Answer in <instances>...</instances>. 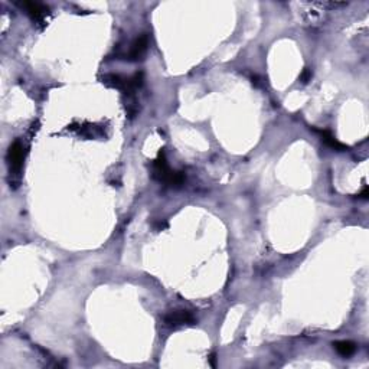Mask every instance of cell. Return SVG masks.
<instances>
[{
	"label": "cell",
	"instance_id": "6da1fadb",
	"mask_svg": "<svg viewBox=\"0 0 369 369\" xmlns=\"http://www.w3.org/2000/svg\"><path fill=\"white\" fill-rule=\"evenodd\" d=\"M172 173H173V170L170 169L169 164H168L164 152H160L159 156H157V159L153 162V176H155L156 179H159L160 182L168 183L170 176H172Z\"/></svg>",
	"mask_w": 369,
	"mask_h": 369
},
{
	"label": "cell",
	"instance_id": "7a4b0ae2",
	"mask_svg": "<svg viewBox=\"0 0 369 369\" xmlns=\"http://www.w3.org/2000/svg\"><path fill=\"white\" fill-rule=\"evenodd\" d=\"M23 159H25V147L19 140H16L10 147H9L8 160L10 164V170L13 172H19L23 164Z\"/></svg>",
	"mask_w": 369,
	"mask_h": 369
},
{
	"label": "cell",
	"instance_id": "3957f363",
	"mask_svg": "<svg viewBox=\"0 0 369 369\" xmlns=\"http://www.w3.org/2000/svg\"><path fill=\"white\" fill-rule=\"evenodd\" d=\"M164 325L168 326H183V325H192L195 322V318L191 311L188 310H175L170 311L169 315H166L164 318Z\"/></svg>",
	"mask_w": 369,
	"mask_h": 369
},
{
	"label": "cell",
	"instance_id": "277c9868",
	"mask_svg": "<svg viewBox=\"0 0 369 369\" xmlns=\"http://www.w3.org/2000/svg\"><path fill=\"white\" fill-rule=\"evenodd\" d=\"M149 46V36L147 35H141L139 36L132 45L130 52L127 53V59L128 61H141L143 57L146 55Z\"/></svg>",
	"mask_w": 369,
	"mask_h": 369
},
{
	"label": "cell",
	"instance_id": "5b68a950",
	"mask_svg": "<svg viewBox=\"0 0 369 369\" xmlns=\"http://www.w3.org/2000/svg\"><path fill=\"white\" fill-rule=\"evenodd\" d=\"M22 8H25V10L28 12V15L35 21V22H42L48 12H49V8L45 6L42 3H38V2H23Z\"/></svg>",
	"mask_w": 369,
	"mask_h": 369
},
{
	"label": "cell",
	"instance_id": "8992f818",
	"mask_svg": "<svg viewBox=\"0 0 369 369\" xmlns=\"http://www.w3.org/2000/svg\"><path fill=\"white\" fill-rule=\"evenodd\" d=\"M333 347L336 349V352L340 355V356H350V355L355 354V350H356V345H355L354 342H350V340H339V342H335L333 343Z\"/></svg>",
	"mask_w": 369,
	"mask_h": 369
},
{
	"label": "cell",
	"instance_id": "52a82bcc",
	"mask_svg": "<svg viewBox=\"0 0 369 369\" xmlns=\"http://www.w3.org/2000/svg\"><path fill=\"white\" fill-rule=\"evenodd\" d=\"M319 133L322 134V140L325 141L329 147L335 149V150H339V152L347 150V146H345V144H342L340 141L336 140V139H335V137H333L332 134L329 133V132H326V130H319Z\"/></svg>",
	"mask_w": 369,
	"mask_h": 369
},
{
	"label": "cell",
	"instance_id": "ba28073f",
	"mask_svg": "<svg viewBox=\"0 0 369 369\" xmlns=\"http://www.w3.org/2000/svg\"><path fill=\"white\" fill-rule=\"evenodd\" d=\"M310 80H311V71L306 68V69L303 71V74L300 75V81L304 82V84H307V82L310 81Z\"/></svg>",
	"mask_w": 369,
	"mask_h": 369
},
{
	"label": "cell",
	"instance_id": "9c48e42d",
	"mask_svg": "<svg viewBox=\"0 0 369 369\" xmlns=\"http://www.w3.org/2000/svg\"><path fill=\"white\" fill-rule=\"evenodd\" d=\"M368 195H369L368 186H365V188H363V191H362L361 196H362V198H363V199H366V198H368Z\"/></svg>",
	"mask_w": 369,
	"mask_h": 369
},
{
	"label": "cell",
	"instance_id": "30bf717a",
	"mask_svg": "<svg viewBox=\"0 0 369 369\" xmlns=\"http://www.w3.org/2000/svg\"><path fill=\"white\" fill-rule=\"evenodd\" d=\"M209 362H211V365L212 366H216V358H215V355H211V358H209Z\"/></svg>",
	"mask_w": 369,
	"mask_h": 369
}]
</instances>
